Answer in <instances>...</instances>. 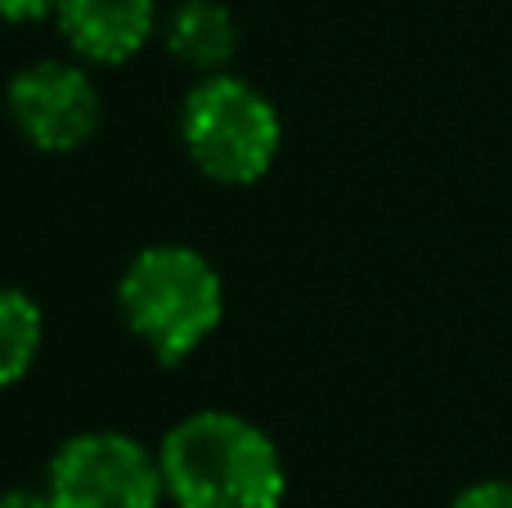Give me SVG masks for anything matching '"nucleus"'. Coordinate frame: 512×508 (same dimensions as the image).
<instances>
[{"mask_svg": "<svg viewBox=\"0 0 512 508\" xmlns=\"http://www.w3.org/2000/svg\"><path fill=\"white\" fill-rule=\"evenodd\" d=\"M180 144L212 185H256L283 149L279 108L239 72L198 77L180 99Z\"/></svg>", "mask_w": 512, "mask_h": 508, "instance_id": "obj_3", "label": "nucleus"}, {"mask_svg": "<svg viewBox=\"0 0 512 508\" xmlns=\"http://www.w3.org/2000/svg\"><path fill=\"white\" fill-rule=\"evenodd\" d=\"M117 315L167 369L185 365L225 320V279L189 243H149L117 279Z\"/></svg>", "mask_w": 512, "mask_h": 508, "instance_id": "obj_2", "label": "nucleus"}, {"mask_svg": "<svg viewBox=\"0 0 512 508\" xmlns=\"http://www.w3.org/2000/svg\"><path fill=\"white\" fill-rule=\"evenodd\" d=\"M54 23L81 63L122 68L162 32V9L158 0H59Z\"/></svg>", "mask_w": 512, "mask_h": 508, "instance_id": "obj_6", "label": "nucleus"}, {"mask_svg": "<svg viewBox=\"0 0 512 508\" xmlns=\"http://www.w3.org/2000/svg\"><path fill=\"white\" fill-rule=\"evenodd\" d=\"M45 342V311L23 288H0V392L32 374Z\"/></svg>", "mask_w": 512, "mask_h": 508, "instance_id": "obj_8", "label": "nucleus"}, {"mask_svg": "<svg viewBox=\"0 0 512 508\" xmlns=\"http://www.w3.org/2000/svg\"><path fill=\"white\" fill-rule=\"evenodd\" d=\"M0 508H54L50 491H27V486H9V491H0Z\"/></svg>", "mask_w": 512, "mask_h": 508, "instance_id": "obj_11", "label": "nucleus"}, {"mask_svg": "<svg viewBox=\"0 0 512 508\" xmlns=\"http://www.w3.org/2000/svg\"><path fill=\"white\" fill-rule=\"evenodd\" d=\"M54 508H162V459L131 432L95 428L68 437L45 464Z\"/></svg>", "mask_w": 512, "mask_h": 508, "instance_id": "obj_4", "label": "nucleus"}, {"mask_svg": "<svg viewBox=\"0 0 512 508\" xmlns=\"http://www.w3.org/2000/svg\"><path fill=\"white\" fill-rule=\"evenodd\" d=\"M162 45L198 77L230 72V59L239 54V18L225 0H180L162 18Z\"/></svg>", "mask_w": 512, "mask_h": 508, "instance_id": "obj_7", "label": "nucleus"}, {"mask_svg": "<svg viewBox=\"0 0 512 508\" xmlns=\"http://www.w3.org/2000/svg\"><path fill=\"white\" fill-rule=\"evenodd\" d=\"M59 14V0H0V23H41V18Z\"/></svg>", "mask_w": 512, "mask_h": 508, "instance_id": "obj_10", "label": "nucleus"}, {"mask_svg": "<svg viewBox=\"0 0 512 508\" xmlns=\"http://www.w3.org/2000/svg\"><path fill=\"white\" fill-rule=\"evenodd\" d=\"M5 113L14 131L32 144L36 153L68 158L86 149L104 122V95L86 63L72 59H36L9 77L5 86Z\"/></svg>", "mask_w": 512, "mask_h": 508, "instance_id": "obj_5", "label": "nucleus"}, {"mask_svg": "<svg viewBox=\"0 0 512 508\" xmlns=\"http://www.w3.org/2000/svg\"><path fill=\"white\" fill-rule=\"evenodd\" d=\"M450 508H512V482L508 477H486V482H472L454 495Z\"/></svg>", "mask_w": 512, "mask_h": 508, "instance_id": "obj_9", "label": "nucleus"}, {"mask_svg": "<svg viewBox=\"0 0 512 508\" xmlns=\"http://www.w3.org/2000/svg\"><path fill=\"white\" fill-rule=\"evenodd\" d=\"M176 508H283L288 473L265 428L234 410H194L158 441Z\"/></svg>", "mask_w": 512, "mask_h": 508, "instance_id": "obj_1", "label": "nucleus"}]
</instances>
